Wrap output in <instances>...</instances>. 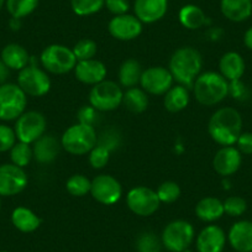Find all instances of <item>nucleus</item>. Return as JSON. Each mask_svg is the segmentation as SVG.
<instances>
[{
	"label": "nucleus",
	"instance_id": "nucleus-1",
	"mask_svg": "<svg viewBox=\"0 0 252 252\" xmlns=\"http://www.w3.org/2000/svg\"><path fill=\"white\" fill-rule=\"evenodd\" d=\"M208 132L220 146H234L242 132L241 115L230 106L218 109L210 118Z\"/></svg>",
	"mask_w": 252,
	"mask_h": 252
},
{
	"label": "nucleus",
	"instance_id": "nucleus-2",
	"mask_svg": "<svg viewBox=\"0 0 252 252\" xmlns=\"http://www.w3.org/2000/svg\"><path fill=\"white\" fill-rule=\"evenodd\" d=\"M203 57L198 50L190 46L181 47L172 55L168 69L173 79L181 86L192 88L202 72Z\"/></svg>",
	"mask_w": 252,
	"mask_h": 252
},
{
	"label": "nucleus",
	"instance_id": "nucleus-3",
	"mask_svg": "<svg viewBox=\"0 0 252 252\" xmlns=\"http://www.w3.org/2000/svg\"><path fill=\"white\" fill-rule=\"evenodd\" d=\"M192 88L198 103L204 106L217 105L229 95V82L218 72L200 73Z\"/></svg>",
	"mask_w": 252,
	"mask_h": 252
},
{
	"label": "nucleus",
	"instance_id": "nucleus-4",
	"mask_svg": "<svg viewBox=\"0 0 252 252\" xmlns=\"http://www.w3.org/2000/svg\"><path fill=\"white\" fill-rule=\"evenodd\" d=\"M98 142L94 126L84 125V124H74L69 126L61 137V146L68 154L82 156L87 155L95 147Z\"/></svg>",
	"mask_w": 252,
	"mask_h": 252
},
{
	"label": "nucleus",
	"instance_id": "nucleus-5",
	"mask_svg": "<svg viewBox=\"0 0 252 252\" xmlns=\"http://www.w3.org/2000/svg\"><path fill=\"white\" fill-rule=\"evenodd\" d=\"M41 66L46 72L52 74H66L73 71L77 58L73 51L63 45H50L40 56Z\"/></svg>",
	"mask_w": 252,
	"mask_h": 252
},
{
	"label": "nucleus",
	"instance_id": "nucleus-6",
	"mask_svg": "<svg viewBox=\"0 0 252 252\" xmlns=\"http://www.w3.org/2000/svg\"><path fill=\"white\" fill-rule=\"evenodd\" d=\"M28 95L14 83L0 86V120L13 121L25 113Z\"/></svg>",
	"mask_w": 252,
	"mask_h": 252
},
{
	"label": "nucleus",
	"instance_id": "nucleus-7",
	"mask_svg": "<svg viewBox=\"0 0 252 252\" xmlns=\"http://www.w3.org/2000/svg\"><path fill=\"white\" fill-rule=\"evenodd\" d=\"M195 237L194 227L186 220H173L162 232V245L171 252H184L193 244Z\"/></svg>",
	"mask_w": 252,
	"mask_h": 252
},
{
	"label": "nucleus",
	"instance_id": "nucleus-8",
	"mask_svg": "<svg viewBox=\"0 0 252 252\" xmlns=\"http://www.w3.org/2000/svg\"><path fill=\"white\" fill-rule=\"evenodd\" d=\"M124 92L120 84L104 79L92 87L89 104L98 111H113L123 104Z\"/></svg>",
	"mask_w": 252,
	"mask_h": 252
},
{
	"label": "nucleus",
	"instance_id": "nucleus-9",
	"mask_svg": "<svg viewBox=\"0 0 252 252\" xmlns=\"http://www.w3.org/2000/svg\"><path fill=\"white\" fill-rule=\"evenodd\" d=\"M47 129V121L43 114L40 111H25L21 116L16 119L14 131L16 139L20 142L32 145L40 137L45 135Z\"/></svg>",
	"mask_w": 252,
	"mask_h": 252
},
{
	"label": "nucleus",
	"instance_id": "nucleus-10",
	"mask_svg": "<svg viewBox=\"0 0 252 252\" xmlns=\"http://www.w3.org/2000/svg\"><path fill=\"white\" fill-rule=\"evenodd\" d=\"M18 86L26 95L38 98L50 92L51 79L45 69H41L37 64H29L19 71Z\"/></svg>",
	"mask_w": 252,
	"mask_h": 252
},
{
	"label": "nucleus",
	"instance_id": "nucleus-11",
	"mask_svg": "<svg viewBox=\"0 0 252 252\" xmlns=\"http://www.w3.org/2000/svg\"><path fill=\"white\" fill-rule=\"evenodd\" d=\"M126 204L134 214L139 217H150L158 210L161 202L156 190L149 187H135L126 195Z\"/></svg>",
	"mask_w": 252,
	"mask_h": 252
},
{
	"label": "nucleus",
	"instance_id": "nucleus-12",
	"mask_svg": "<svg viewBox=\"0 0 252 252\" xmlns=\"http://www.w3.org/2000/svg\"><path fill=\"white\" fill-rule=\"evenodd\" d=\"M91 194L100 204L113 205L120 200L123 187L115 177L110 174H99L92 181Z\"/></svg>",
	"mask_w": 252,
	"mask_h": 252
},
{
	"label": "nucleus",
	"instance_id": "nucleus-13",
	"mask_svg": "<svg viewBox=\"0 0 252 252\" xmlns=\"http://www.w3.org/2000/svg\"><path fill=\"white\" fill-rule=\"evenodd\" d=\"M29 178L21 167L13 163L0 166V197H13L28 187Z\"/></svg>",
	"mask_w": 252,
	"mask_h": 252
},
{
	"label": "nucleus",
	"instance_id": "nucleus-14",
	"mask_svg": "<svg viewBox=\"0 0 252 252\" xmlns=\"http://www.w3.org/2000/svg\"><path fill=\"white\" fill-rule=\"evenodd\" d=\"M173 76L168 68L162 66L150 67L142 72L140 84L147 94L164 95L173 86Z\"/></svg>",
	"mask_w": 252,
	"mask_h": 252
},
{
	"label": "nucleus",
	"instance_id": "nucleus-15",
	"mask_svg": "<svg viewBox=\"0 0 252 252\" xmlns=\"http://www.w3.org/2000/svg\"><path fill=\"white\" fill-rule=\"evenodd\" d=\"M144 24L135 15L124 14V15L114 16L108 24L109 33L115 40L131 41L139 37L142 32Z\"/></svg>",
	"mask_w": 252,
	"mask_h": 252
},
{
	"label": "nucleus",
	"instance_id": "nucleus-16",
	"mask_svg": "<svg viewBox=\"0 0 252 252\" xmlns=\"http://www.w3.org/2000/svg\"><path fill=\"white\" fill-rule=\"evenodd\" d=\"M241 152L234 146H222L213 158L215 172L222 177H229L236 173L241 167Z\"/></svg>",
	"mask_w": 252,
	"mask_h": 252
},
{
	"label": "nucleus",
	"instance_id": "nucleus-17",
	"mask_svg": "<svg viewBox=\"0 0 252 252\" xmlns=\"http://www.w3.org/2000/svg\"><path fill=\"white\" fill-rule=\"evenodd\" d=\"M168 10V0H135V16L142 24H154L164 18Z\"/></svg>",
	"mask_w": 252,
	"mask_h": 252
},
{
	"label": "nucleus",
	"instance_id": "nucleus-18",
	"mask_svg": "<svg viewBox=\"0 0 252 252\" xmlns=\"http://www.w3.org/2000/svg\"><path fill=\"white\" fill-rule=\"evenodd\" d=\"M73 71L74 76L81 83L92 87L103 82L106 77L105 64L101 61L94 58L77 62Z\"/></svg>",
	"mask_w": 252,
	"mask_h": 252
},
{
	"label": "nucleus",
	"instance_id": "nucleus-19",
	"mask_svg": "<svg viewBox=\"0 0 252 252\" xmlns=\"http://www.w3.org/2000/svg\"><path fill=\"white\" fill-rule=\"evenodd\" d=\"M226 244V235L218 225H208L197 236L198 252H222Z\"/></svg>",
	"mask_w": 252,
	"mask_h": 252
},
{
	"label": "nucleus",
	"instance_id": "nucleus-20",
	"mask_svg": "<svg viewBox=\"0 0 252 252\" xmlns=\"http://www.w3.org/2000/svg\"><path fill=\"white\" fill-rule=\"evenodd\" d=\"M230 245L237 252H252V222L237 221L230 227L227 235Z\"/></svg>",
	"mask_w": 252,
	"mask_h": 252
},
{
	"label": "nucleus",
	"instance_id": "nucleus-21",
	"mask_svg": "<svg viewBox=\"0 0 252 252\" xmlns=\"http://www.w3.org/2000/svg\"><path fill=\"white\" fill-rule=\"evenodd\" d=\"M61 141H58L52 135H43L42 137L32 144L33 158L38 163H51L56 159L58 152H60Z\"/></svg>",
	"mask_w": 252,
	"mask_h": 252
},
{
	"label": "nucleus",
	"instance_id": "nucleus-22",
	"mask_svg": "<svg viewBox=\"0 0 252 252\" xmlns=\"http://www.w3.org/2000/svg\"><path fill=\"white\" fill-rule=\"evenodd\" d=\"M0 58L10 71H21L30 64L31 56L28 50L19 43H9L1 50Z\"/></svg>",
	"mask_w": 252,
	"mask_h": 252
},
{
	"label": "nucleus",
	"instance_id": "nucleus-23",
	"mask_svg": "<svg viewBox=\"0 0 252 252\" xmlns=\"http://www.w3.org/2000/svg\"><path fill=\"white\" fill-rule=\"evenodd\" d=\"M219 73L227 82L239 81L245 73V61L237 52H226L219 61Z\"/></svg>",
	"mask_w": 252,
	"mask_h": 252
},
{
	"label": "nucleus",
	"instance_id": "nucleus-24",
	"mask_svg": "<svg viewBox=\"0 0 252 252\" xmlns=\"http://www.w3.org/2000/svg\"><path fill=\"white\" fill-rule=\"evenodd\" d=\"M221 14L232 23H242L252 15V0H220Z\"/></svg>",
	"mask_w": 252,
	"mask_h": 252
},
{
	"label": "nucleus",
	"instance_id": "nucleus-25",
	"mask_svg": "<svg viewBox=\"0 0 252 252\" xmlns=\"http://www.w3.org/2000/svg\"><path fill=\"white\" fill-rule=\"evenodd\" d=\"M224 214V204L218 198L205 197L195 205V215L204 222L217 221Z\"/></svg>",
	"mask_w": 252,
	"mask_h": 252
},
{
	"label": "nucleus",
	"instance_id": "nucleus-26",
	"mask_svg": "<svg viewBox=\"0 0 252 252\" xmlns=\"http://www.w3.org/2000/svg\"><path fill=\"white\" fill-rule=\"evenodd\" d=\"M11 222L21 232H33L41 225V219L26 207H18L11 213Z\"/></svg>",
	"mask_w": 252,
	"mask_h": 252
},
{
	"label": "nucleus",
	"instance_id": "nucleus-27",
	"mask_svg": "<svg viewBox=\"0 0 252 252\" xmlns=\"http://www.w3.org/2000/svg\"><path fill=\"white\" fill-rule=\"evenodd\" d=\"M179 23L188 30H198L207 25L208 18L204 11L194 4H187L182 6L178 14Z\"/></svg>",
	"mask_w": 252,
	"mask_h": 252
},
{
	"label": "nucleus",
	"instance_id": "nucleus-28",
	"mask_svg": "<svg viewBox=\"0 0 252 252\" xmlns=\"http://www.w3.org/2000/svg\"><path fill=\"white\" fill-rule=\"evenodd\" d=\"M189 99L190 96H189V91L187 87L181 86V84L172 86V88L164 94V108L169 113H179L188 106Z\"/></svg>",
	"mask_w": 252,
	"mask_h": 252
},
{
	"label": "nucleus",
	"instance_id": "nucleus-29",
	"mask_svg": "<svg viewBox=\"0 0 252 252\" xmlns=\"http://www.w3.org/2000/svg\"><path fill=\"white\" fill-rule=\"evenodd\" d=\"M142 68L139 61L134 60V58H129V60L124 61L123 64L119 69V82H120L121 87L127 88H132L136 87L140 83V79L142 76Z\"/></svg>",
	"mask_w": 252,
	"mask_h": 252
},
{
	"label": "nucleus",
	"instance_id": "nucleus-30",
	"mask_svg": "<svg viewBox=\"0 0 252 252\" xmlns=\"http://www.w3.org/2000/svg\"><path fill=\"white\" fill-rule=\"evenodd\" d=\"M123 104L129 111L134 114H141L149 106V96L142 88L132 87L124 92Z\"/></svg>",
	"mask_w": 252,
	"mask_h": 252
},
{
	"label": "nucleus",
	"instance_id": "nucleus-31",
	"mask_svg": "<svg viewBox=\"0 0 252 252\" xmlns=\"http://www.w3.org/2000/svg\"><path fill=\"white\" fill-rule=\"evenodd\" d=\"M40 0H6L5 8L11 18L23 19L37 9Z\"/></svg>",
	"mask_w": 252,
	"mask_h": 252
},
{
	"label": "nucleus",
	"instance_id": "nucleus-32",
	"mask_svg": "<svg viewBox=\"0 0 252 252\" xmlns=\"http://www.w3.org/2000/svg\"><path fill=\"white\" fill-rule=\"evenodd\" d=\"M33 158L32 146L25 142L18 141L10 150V159L11 163L15 166L25 168L26 166L30 164V162Z\"/></svg>",
	"mask_w": 252,
	"mask_h": 252
},
{
	"label": "nucleus",
	"instance_id": "nucleus-33",
	"mask_svg": "<svg viewBox=\"0 0 252 252\" xmlns=\"http://www.w3.org/2000/svg\"><path fill=\"white\" fill-rule=\"evenodd\" d=\"M105 6V0H71V8L78 16H91Z\"/></svg>",
	"mask_w": 252,
	"mask_h": 252
},
{
	"label": "nucleus",
	"instance_id": "nucleus-34",
	"mask_svg": "<svg viewBox=\"0 0 252 252\" xmlns=\"http://www.w3.org/2000/svg\"><path fill=\"white\" fill-rule=\"evenodd\" d=\"M92 181L83 174H73L66 183L67 192L73 197H84L91 193Z\"/></svg>",
	"mask_w": 252,
	"mask_h": 252
},
{
	"label": "nucleus",
	"instance_id": "nucleus-35",
	"mask_svg": "<svg viewBox=\"0 0 252 252\" xmlns=\"http://www.w3.org/2000/svg\"><path fill=\"white\" fill-rule=\"evenodd\" d=\"M136 249L139 252H161L162 241L154 232H142L137 237Z\"/></svg>",
	"mask_w": 252,
	"mask_h": 252
},
{
	"label": "nucleus",
	"instance_id": "nucleus-36",
	"mask_svg": "<svg viewBox=\"0 0 252 252\" xmlns=\"http://www.w3.org/2000/svg\"><path fill=\"white\" fill-rule=\"evenodd\" d=\"M158 199L164 204H172L181 197V188L176 182L167 181L163 182L156 190Z\"/></svg>",
	"mask_w": 252,
	"mask_h": 252
},
{
	"label": "nucleus",
	"instance_id": "nucleus-37",
	"mask_svg": "<svg viewBox=\"0 0 252 252\" xmlns=\"http://www.w3.org/2000/svg\"><path fill=\"white\" fill-rule=\"evenodd\" d=\"M72 51H73L77 61L79 62V61H87L94 58V56L96 55V51H98V46H96L95 41L91 40V38H83V40H79L74 45Z\"/></svg>",
	"mask_w": 252,
	"mask_h": 252
},
{
	"label": "nucleus",
	"instance_id": "nucleus-38",
	"mask_svg": "<svg viewBox=\"0 0 252 252\" xmlns=\"http://www.w3.org/2000/svg\"><path fill=\"white\" fill-rule=\"evenodd\" d=\"M222 204H224V212L229 217H241L247 209L246 200L241 197H237V195L226 198L225 202H222Z\"/></svg>",
	"mask_w": 252,
	"mask_h": 252
},
{
	"label": "nucleus",
	"instance_id": "nucleus-39",
	"mask_svg": "<svg viewBox=\"0 0 252 252\" xmlns=\"http://www.w3.org/2000/svg\"><path fill=\"white\" fill-rule=\"evenodd\" d=\"M110 154L108 149L96 144L95 147L89 152V163L94 169H101L108 164Z\"/></svg>",
	"mask_w": 252,
	"mask_h": 252
},
{
	"label": "nucleus",
	"instance_id": "nucleus-40",
	"mask_svg": "<svg viewBox=\"0 0 252 252\" xmlns=\"http://www.w3.org/2000/svg\"><path fill=\"white\" fill-rule=\"evenodd\" d=\"M16 135L13 127L0 124V152L10 151L16 144Z\"/></svg>",
	"mask_w": 252,
	"mask_h": 252
},
{
	"label": "nucleus",
	"instance_id": "nucleus-41",
	"mask_svg": "<svg viewBox=\"0 0 252 252\" xmlns=\"http://www.w3.org/2000/svg\"><path fill=\"white\" fill-rule=\"evenodd\" d=\"M96 144L105 147V149H108L111 152L115 149H118L119 145H120V135L114 129L105 130L103 134L98 136V142Z\"/></svg>",
	"mask_w": 252,
	"mask_h": 252
},
{
	"label": "nucleus",
	"instance_id": "nucleus-42",
	"mask_svg": "<svg viewBox=\"0 0 252 252\" xmlns=\"http://www.w3.org/2000/svg\"><path fill=\"white\" fill-rule=\"evenodd\" d=\"M77 118H78V123L94 126L99 120V111L92 105H84L78 110Z\"/></svg>",
	"mask_w": 252,
	"mask_h": 252
},
{
	"label": "nucleus",
	"instance_id": "nucleus-43",
	"mask_svg": "<svg viewBox=\"0 0 252 252\" xmlns=\"http://www.w3.org/2000/svg\"><path fill=\"white\" fill-rule=\"evenodd\" d=\"M105 8L114 16L127 14L130 9L129 0H105Z\"/></svg>",
	"mask_w": 252,
	"mask_h": 252
},
{
	"label": "nucleus",
	"instance_id": "nucleus-44",
	"mask_svg": "<svg viewBox=\"0 0 252 252\" xmlns=\"http://www.w3.org/2000/svg\"><path fill=\"white\" fill-rule=\"evenodd\" d=\"M229 94L237 100H245L249 95V91L241 79H239V81L229 82Z\"/></svg>",
	"mask_w": 252,
	"mask_h": 252
},
{
	"label": "nucleus",
	"instance_id": "nucleus-45",
	"mask_svg": "<svg viewBox=\"0 0 252 252\" xmlns=\"http://www.w3.org/2000/svg\"><path fill=\"white\" fill-rule=\"evenodd\" d=\"M236 145L241 155H252V132H241Z\"/></svg>",
	"mask_w": 252,
	"mask_h": 252
},
{
	"label": "nucleus",
	"instance_id": "nucleus-46",
	"mask_svg": "<svg viewBox=\"0 0 252 252\" xmlns=\"http://www.w3.org/2000/svg\"><path fill=\"white\" fill-rule=\"evenodd\" d=\"M9 76H10V69H9V67L0 58V86L6 83Z\"/></svg>",
	"mask_w": 252,
	"mask_h": 252
},
{
	"label": "nucleus",
	"instance_id": "nucleus-47",
	"mask_svg": "<svg viewBox=\"0 0 252 252\" xmlns=\"http://www.w3.org/2000/svg\"><path fill=\"white\" fill-rule=\"evenodd\" d=\"M244 42L249 50H252V26L250 29H247V31L245 32L244 36Z\"/></svg>",
	"mask_w": 252,
	"mask_h": 252
},
{
	"label": "nucleus",
	"instance_id": "nucleus-48",
	"mask_svg": "<svg viewBox=\"0 0 252 252\" xmlns=\"http://www.w3.org/2000/svg\"><path fill=\"white\" fill-rule=\"evenodd\" d=\"M5 3H6V0H0V10L5 6Z\"/></svg>",
	"mask_w": 252,
	"mask_h": 252
},
{
	"label": "nucleus",
	"instance_id": "nucleus-49",
	"mask_svg": "<svg viewBox=\"0 0 252 252\" xmlns=\"http://www.w3.org/2000/svg\"><path fill=\"white\" fill-rule=\"evenodd\" d=\"M0 210H1V199H0Z\"/></svg>",
	"mask_w": 252,
	"mask_h": 252
},
{
	"label": "nucleus",
	"instance_id": "nucleus-50",
	"mask_svg": "<svg viewBox=\"0 0 252 252\" xmlns=\"http://www.w3.org/2000/svg\"><path fill=\"white\" fill-rule=\"evenodd\" d=\"M0 252H9V251H0Z\"/></svg>",
	"mask_w": 252,
	"mask_h": 252
},
{
	"label": "nucleus",
	"instance_id": "nucleus-51",
	"mask_svg": "<svg viewBox=\"0 0 252 252\" xmlns=\"http://www.w3.org/2000/svg\"><path fill=\"white\" fill-rule=\"evenodd\" d=\"M168 252H171V251H168Z\"/></svg>",
	"mask_w": 252,
	"mask_h": 252
}]
</instances>
